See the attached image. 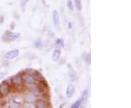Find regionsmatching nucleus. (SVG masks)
Listing matches in <instances>:
<instances>
[{"mask_svg":"<svg viewBox=\"0 0 131 108\" xmlns=\"http://www.w3.org/2000/svg\"><path fill=\"white\" fill-rule=\"evenodd\" d=\"M20 33L6 31L3 35V39L7 42H10V41H14L16 39H18L20 38Z\"/></svg>","mask_w":131,"mask_h":108,"instance_id":"obj_1","label":"nucleus"},{"mask_svg":"<svg viewBox=\"0 0 131 108\" xmlns=\"http://www.w3.org/2000/svg\"><path fill=\"white\" fill-rule=\"evenodd\" d=\"M35 107L38 108H45L47 107V104L43 99H38L35 102Z\"/></svg>","mask_w":131,"mask_h":108,"instance_id":"obj_10","label":"nucleus"},{"mask_svg":"<svg viewBox=\"0 0 131 108\" xmlns=\"http://www.w3.org/2000/svg\"><path fill=\"white\" fill-rule=\"evenodd\" d=\"M66 5H67L68 8H69L71 11H73V10H74V5H73L71 0H68V1H67Z\"/></svg>","mask_w":131,"mask_h":108,"instance_id":"obj_17","label":"nucleus"},{"mask_svg":"<svg viewBox=\"0 0 131 108\" xmlns=\"http://www.w3.org/2000/svg\"><path fill=\"white\" fill-rule=\"evenodd\" d=\"M6 75V73L5 72H1L0 73V80H2V78H4Z\"/></svg>","mask_w":131,"mask_h":108,"instance_id":"obj_21","label":"nucleus"},{"mask_svg":"<svg viewBox=\"0 0 131 108\" xmlns=\"http://www.w3.org/2000/svg\"><path fill=\"white\" fill-rule=\"evenodd\" d=\"M75 93V87L74 85L72 84H69V85L67 86V89L66 91V96L67 98H71Z\"/></svg>","mask_w":131,"mask_h":108,"instance_id":"obj_7","label":"nucleus"},{"mask_svg":"<svg viewBox=\"0 0 131 108\" xmlns=\"http://www.w3.org/2000/svg\"><path fill=\"white\" fill-rule=\"evenodd\" d=\"M69 79L71 82H74L76 81V78H77V76H76V74L75 72V71L72 68L70 67V70H69Z\"/></svg>","mask_w":131,"mask_h":108,"instance_id":"obj_11","label":"nucleus"},{"mask_svg":"<svg viewBox=\"0 0 131 108\" xmlns=\"http://www.w3.org/2000/svg\"><path fill=\"white\" fill-rule=\"evenodd\" d=\"M30 0H21V2H20V5L22 7H25L26 5V4L29 2Z\"/></svg>","mask_w":131,"mask_h":108,"instance_id":"obj_20","label":"nucleus"},{"mask_svg":"<svg viewBox=\"0 0 131 108\" xmlns=\"http://www.w3.org/2000/svg\"><path fill=\"white\" fill-rule=\"evenodd\" d=\"M88 96H89L88 91H87V90L84 91H83V93H82V98H81L82 104H85L87 103V99H88Z\"/></svg>","mask_w":131,"mask_h":108,"instance_id":"obj_12","label":"nucleus"},{"mask_svg":"<svg viewBox=\"0 0 131 108\" xmlns=\"http://www.w3.org/2000/svg\"><path fill=\"white\" fill-rule=\"evenodd\" d=\"M56 45L58 46H60L61 48L64 47V42H63V40L62 39H57L56 40Z\"/></svg>","mask_w":131,"mask_h":108,"instance_id":"obj_16","label":"nucleus"},{"mask_svg":"<svg viewBox=\"0 0 131 108\" xmlns=\"http://www.w3.org/2000/svg\"><path fill=\"white\" fill-rule=\"evenodd\" d=\"M12 83L14 85H16V86H22V85L23 83L22 76L17 75H15L14 77H12Z\"/></svg>","mask_w":131,"mask_h":108,"instance_id":"obj_6","label":"nucleus"},{"mask_svg":"<svg viewBox=\"0 0 131 108\" xmlns=\"http://www.w3.org/2000/svg\"><path fill=\"white\" fill-rule=\"evenodd\" d=\"M23 99L20 97H14L10 99L9 103V107L10 108H17L21 106L23 104Z\"/></svg>","mask_w":131,"mask_h":108,"instance_id":"obj_4","label":"nucleus"},{"mask_svg":"<svg viewBox=\"0 0 131 108\" xmlns=\"http://www.w3.org/2000/svg\"><path fill=\"white\" fill-rule=\"evenodd\" d=\"M68 28H69V29H71L72 28V24H71V22H69V24H68Z\"/></svg>","mask_w":131,"mask_h":108,"instance_id":"obj_22","label":"nucleus"},{"mask_svg":"<svg viewBox=\"0 0 131 108\" xmlns=\"http://www.w3.org/2000/svg\"><path fill=\"white\" fill-rule=\"evenodd\" d=\"M32 75L35 78V80H39V81H43L44 80L43 76L39 72H34V74Z\"/></svg>","mask_w":131,"mask_h":108,"instance_id":"obj_13","label":"nucleus"},{"mask_svg":"<svg viewBox=\"0 0 131 108\" xmlns=\"http://www.w3.org/2000/svg\"><path fill=\"white\" fill-rule=\"evenodd\" d=\"M74 4L77 10L81 11L82 8V0H74Z\"/></svg>","mask_w":131,"mask_h":108,"instance_id":"obj_14","label":"nucleus"},{"mask_svg":"<svg viewBox=\"0 0 131 108\" xmlns=\"http://www.w3.org/2000/svg\"><path fill=\"white\" fill-rule=\"evenodd\" d=\"M34 46H35L36 48H41L42 47V42L39 39L38 41H37V42H35Z\"/></svg>","mask_w":131,"mask_h":108,"instance_id":"obj_18","label":"nucleus"},{"mask_svg":"<svg viewBox=\"0 0 131 108\" xmlns=\"http://www.w3.org/2000/svg\"><path fill=\"white\" fill-rule=\"evenodd\" d=\"M61 51L60 49H56L52 56V59L54 61H58L59 60V58L61 57Z\"/></svg>","mask_w":131,"mask_h":108,"instance_id":"obj_9","label":"nucleus"},{"mask_svg":"<svg viewBox=\"0 0 131 108\" xmlns=\"http://www.w3.org/2000/svg\"><path fill=\"white\" fill-rule=\"evenodd\" d=\"M81 105H82L81 99H78V100H76V102H75L73 104H71V108H78V107H80Z\"/></svg>","mask_w":131,"mask_h":108,"instance_id":"obj_15","label":"nucleus"},{"mask_svg":"<svg viewBox=\"0 0 131 108\" xmlns=\"http://www.w3.org/2000/svg\"><path fill=\"white\" fill-rule=\"evenodd\" d=\"M22 79H23V83H25V85H27L32 86V85H34L36 83L35 78L32 75L29 73H24L22 76Z\"/></svg>","mask_w":131,"mask_h":108,"instance_id":"obj_2","label":"nucleus"},{"mask_svg":"<svg viewBox=\"0 0 131 108\" xmlns=\"http://www.w3.org/2000/svg\"><path fill=\"white\" fill-rule=\"evenodd\" d=\"M19 55V51L18 49H15L13 51H9L5 54V58L7 60H12L17 58Z\"/></svg>","mask_w":131,"mask_h":108,"instance_id":"obj_5","label":"nucleus"},{"mask_svg":"<svg viewBox=\"0 0 131 108\" xmlns=\"http://www.w3.org/2000/svg\"><path fill=\"white\" fill-rule=\"evenodd\" d=\"M86 61H87V64H90V62H91V54H90V53H87V56H86Z\"/></svg>","mask_w":131,"mask_h":108,"instance_id":"obj_19","label":"nucleus"},{"mask_svg":"<svg viewBox=\"0 0 131 108\" xmlns=\"http://www.w3.org/2000/svg\"><path fill=\"white\" fill-rule=\"evenodd\" d=\"M11 88L10 85L7 82H3L0 84V96L2 97H5L8 95L10 93Z\"/></svg>","mask_w":131,"mask_h":108,"instance_id":"obj_3","label":"nucleus"},{"mask_svg":"<svg viewBox=\"0 0 131 108\" xmlns=\"http://www.w3.org/2000/svg\"><path fill=\"white\" fill-rule=\"evenodd\" d=\"M53 21L54 25L56 27H58L60 26V18H59V14L57 10L53 11Z\"/></svg>","mask_w":131,"mask_h":108,"instance_id":"obj_8","label":"nucleus"}]
</instances>
